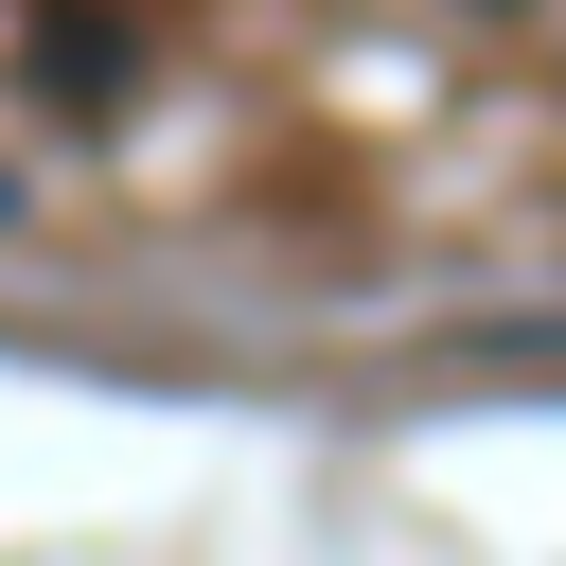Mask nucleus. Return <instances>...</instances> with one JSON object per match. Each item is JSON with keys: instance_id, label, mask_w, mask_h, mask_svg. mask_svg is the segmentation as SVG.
Segmentation results:
<instances>
[{"instance_id": "obj_1", "label": "nucleus", "mask_w": 566, "mask_h": 566, "mask_svg": "<svg viewBox=\"0 0 566 566\" xmlns=\"http://www.w3.org/2000/svg\"><path fill=\"white\" fill-rule=\"evenodd\" d=\"M35 88H53V106H106V88H124V53H106V18H71V35L35 53Z\"/></svg>"}]
</instances>
